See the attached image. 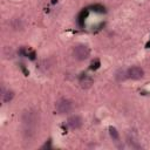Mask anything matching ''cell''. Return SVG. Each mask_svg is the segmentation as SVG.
I'll use <instances>...</instances> for the list:
<instances>
[{
	"label": "cell",
	"instance_id": "cell-5",
	"mask_svg": "<svg viewBox=\"0 0 150 150\" xmlns=\"http://www.w3.org/2000/svg\"><path fill=\"white\" fill-rule=\"evenodd\" d=\"M80 84H81V87L84 88V89L90 88L91 84H93V79H91L90 76H88V75H83V76H81V79H80Z\"/></svg>",
	"mask_w": 150,
	"mask_h": 150
},
{
	"label": "cell",
	"instance_id": "cell-3",
	"mask_svg": "<svg viewBox=\"0 0 150 150\" xmlns=\"http://www.w3.org/2000/svg\"><path fill=\"white\" fill-rule=\"evenodd\" d=\"M55 108H56V110H57L59 114H64V112L70 111V109H71V103H70V101H68V100H66V98H62V100H60V101L56 102Z\"/></svg>",
	"mask_w": 150,
	"mask_h": 150
},
{
	"label": "cell",
	"instance_id": "cell-1",
	"mask_svg": "<svg viewBox=\"0 0 150 150\" xmlns=\"http://www.w3.org/2000/svg\"><path fill=\"white\" fill-rule=\"evenodd\" d=\"M90 54V49L86 45H76L73 49V55L76 60H86Z\"/></svg>",
	"mask_w": 150,
	"mask_h": 150
},
{
	"label": "cell",
	"instance_id": "cell-7",
	"mask_svg": "<svg viewBox=\"0 0 150 150\" xmlns=\"http://www.w3.org/2000/svg\"><path fill=\"white\" fill-rule=\"evenodd\" d=\"M109 132H110V136H111L114 139H117V138H118V132H117V130H116L114 127H110V128H109Z\"/></svg>",
	"mask_w": 150,
	"mask_h": 150
},
{
	"label": "cell",
	"instance_id": "cell-2",
	"mask_svg": "<svg viewBox=\"0 0 150 150\" xmlns=\"http://www.w3.org/2000/svg\"><path fill=\"white\" fill-rule=\"evenodd\" d=\"M127 75L129 79H132V80H139L144 76V70L141 68V67H137V66H134V67H130L128 70H127Z\"/></svg>",
	"mask_w": 150,
	"mask_h": 150
},
{
	"label": "cell",
	"instance_id": "cell-8",
	"mask_svg": "<svg viewBox=\"0 0 150 150\" xmlns=\"http://www.w3.org/2000/svg\"><path fill=\"white\" fill-rule=\"evenodd\" d=\"M98 66H100V61L96 59L95 61H93V62H91V67H90V69H97V68H98Z\"/></svg>",
	"mask_w": 150,
	"mask_h": 150
},
{
	"label": "cell",
	"instance_id": "cell-9",
	"mask_svg": "<svg viewBox=\"0 0 150 150\" xmlns=\"http://www.w3.org/2000/svg\"><path fill=\"white\" fill-rule=\"evenodd\" d=\"M145 47H146V48H150V40H149V42L146 43V46H145Z\"/></svg>",
	"mask_w": 150,
	"mask_h": 150
},
{
	"label": "cell",
	"instance_id": "cell-6",
	"mask_svg": "<svg viewBox=\"0 0 150 150\" xmlns=\"http://www.w3.org/2000/svg\"><path fill=\"white\" fill-rule=\"evenodd\" d=\"M2 101L4 102H8V101H11L13 97H14V93L12 91V90H7L6 93L2 90Z\"/></svg>",
	"mask_w": 150,
	"mask_h": 150
},
{
	"label": "cell",
	"instance_id": "cell-4",
	"mask_svg": "<svg viewBox=\"0 0 150 150\" xmlns=\"http://www.w3.org/2000/svg\"><path fill=\"white\" fill-rule=\"evenodd\" d=\"M68 125L71 129H79L82 125V118L79 115H73L68 118Z\"/></svg>",
	"mask_w": 150,
	"mask_h": 150
}]
</instances>
